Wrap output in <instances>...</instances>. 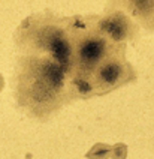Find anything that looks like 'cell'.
Returning a JSON list of instances; mask_svg holds the SVG:
<instances>
[{
  "label": "cell",
  "mask_w": 154,
  "mask_h": 159,
  "mask_svg": "<svg viewBox=\"0 0 154 159\" xmlns=\"http://www.w3.org/2000/svg\"><path fill=\"white\" fill-rule=\"evenodd\" d=\"M71 56L67 75L75 101L103 96L138 80L120 42L100 24L99 15L67 17Z\"/></svg>",
  "instance_id": "1"
},
{
  "label": "cell",
  "mask_w": 154,
  "mask_h": 159,
  "mask_svg": "<svg viewBox=\"0 0 154 159\" xmlns=\"http://www.w3.org/2000/svg\"><path fill=\"white\" fill-rule=\"evenodd\" d=\"M12 87L19 108L39 120H46L75 102L67 68L48 53H18Z\"/></svg>",
  "instance_id": "2"
},
{
  "label": "cell",
  "mask_w": 154,
  "mask_h": 159,
  "mask_svg": "<svg viewBox=\"0 0 154 159\" xmlns=\"http://www.w3.org/2000/svg\"><path fill=\"white\" fill-rule=\"evenodd\" d=\"M18 53H48L67 68L71 42L67 17H58L51 11H42L21 21L14 33Z\"/></svg>",
  "instance_id": "3"
},
{
  "label": "cell",
  "mask_w": 154,
  "mask_h": 159,
  "mask_svg": "<svg viewBox=\"0 0 154 159\" xmlns=\"http://www.w3.org/2000/svg\"><path fill=\"white\" fill-rule=\"evenodd\" d=\"M105 9L123 11L147 32H154V0H108Z\"/></svg>",
  "instance_id": "4"
},
{
  "label": "cell",
  "mask_w": 154,
  "mask_h": 159,
  "mask_svg": "<svg viewBox=\"0 0 154 159\" xmlns=\"http://www.w3.org/2000/svg\"><path fill=\"white\" fill-rule=\"evenodd\" d=\"M3 86H5V80H3V77L0 75V92L3 90Z\"/></svg>",
  "instance_id": "5"
}]
</instances>
